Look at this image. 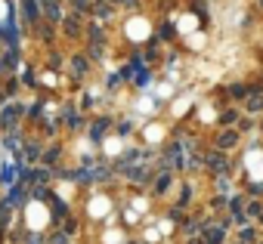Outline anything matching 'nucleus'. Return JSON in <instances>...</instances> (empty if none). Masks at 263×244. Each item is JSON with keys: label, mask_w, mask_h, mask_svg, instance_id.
<instances>
[{"label": "nucleus", "mask_w": 263, "mask_h": 244, "mask_svg": "<svg viewBox=\"0 0 263 244\" xmlns=\"http://www.w3.org/2000/svg\"><path fill=\"white\" fill-rule=\"evenodd\" d=\"M25 222H28V229L41 232V229L50 222V210H47V204H41V201H28V207H25Z\"/></svg>", "instance_id": "obj_1"}, {"label": "nucleus", "mask_w": 263, "mask_h": 244, "mask_svg": "<svg viewBox=\"0 0 263 244\" xmlns=\"http://www.w3.org/2000/svg\"><path fill=\"white\" fill-rule=\"evenodd\" d=\"M124 34H127V40L143 44V40H149V37H152V22H149V19H127Z\"/></svg>", "instance_id": "obj_2"}, {"label": "nucleus", "mask_w": 263, "mask_h": 244, "mask_svg": "<svg viewBox=\"0 0 263 244\" xmlns=\"http://www.w3.org/2000/svg\"><path fill=\"white\" fill-rule=\"evenodd\" d=\"M245 164H248V176H251L254 182H260V179H263V152H260V149L248 152Z\"/></svg>", "instance_id": "obj_3"}, {"label": "nucleus", "mask_w": 263, "mask_h": 244, "mask_svg": "<svg viewBox=\"0 0 263 244\" xmlns=\"http://www.w3.org/2000/svg\"><path fill=\"white\" fill-rule=\"evenodd\" d=\"M108 210H111V201H108L105 195H93V201H90V216L99 219V216H105Z\"/></svg>", "instance_id": "obj_4"}, {"label": "nucleus", "mask_w": 263, "mask_h": 244, "mask_svg": "<svg viewBox=\"0 0 263 244\" xmlns=\"http://www.w3.org/2000/svg\"><path fill=\"white\" fill-rule=\"evenodd\" d=\"M143 136H146V143H161V139H164V127H158V124H149V127L143 130Z\"/></svg>", "instance_id": "obj_5"}, {"label": "nucleus", "mask_w": 263, "mask_h": 244, "mask_svg": "<svg viewBox=\"0 0 263 244\" xmlns=\"http://www.w3.org/2000/svg\"><path fill=\"white\" fill-rule=\"evenodd\" d=\"M177 28H180L183 34H192V31L198 28V19H195V16H183V19L177 22Z\"/></svg>", "instance_id": "obj_6"}, {"label": "nucleus", "mask_w": 263, "mask_h": 244, "mask_svg": "<svg viewBox=\"0 0 263 244\" xmlns=\"http://www.w3.org/2000/svg\"><path fill=\"white\" fill-rule=\"evenodd\" d=\"M189 50H204V44H208V37L204 34H189Z\"/></svg>", "instance_id": "obj_7"}, {"label": "nucleus", "mask_w": 263, "mask_h": 244, "mask_svg": "<svg viewBox=\"0 0 263 244\" xmlns=\"http://www.w3.org/2000/svg\"><path fill=\"white\" fill-rule=\"evenodd\" d=\"M171 111H174V117H180V114H186V111H189V99H177Z\"/></svg>", "instance_id": "obj_8"}, {"label": "nucleus", "mask_w": 263, "mask_h": 244, "mask_svg": "<svg viewBox=\"0 0 263 244\" xmlns=\"http://www.w3.org/2000/svg\"><path fill=\"white\" fill-rule=\"evenodd\" d=\"M121 146H124L121 139H105V155H118V152H121Z\"/></svg>", "instance_id": "obj_9"}, {"label": "nucleus", "mask_w": 263, "mask_h": 244, "mask_svg": "<svg viewBox=\"0 0 263 244\" xmlns=\"http://www.w3.org/2000/svg\"><path fill=\"white\" fill-rule=\"evenodd\" d=\"M121 241H124V235H121L118 229H111V232L105 235V244H121Z\"/></svg>", "instance_id": "obj_10"}, {"label": "nucleus", "mask_w": 263, "mask_h": 244, "mask_svg": "<svg viewBox=\"0 0 263 244\" xmlns=\"http://www.w3.org/2000/svg\"><path fill=\"white\" fill-rule=\"evenodd\" d=\"M198 117H204V120H211V117H214V108H211V105H204V108L198 111Z\"/></svg>", "instance_id": "obj_11"}, {"label": "nucleus", "mask_w": 263, "mask_h": 244, "mask_svg": "<svg viewBox=\"0 0 263 244\" xmlns=\"http://www.w3.org/2000/svg\"><path fill=\"white\" fill-rule=\"evenodd\" d=\"M158 93H161V96H171L174 90H171V84H161V87H158Z\"/></svg>", "instance_id": "obj_12"}, {"label": "nucleus", "mask_w": 263, "mask_h": 244, "mask_svg": "<svg viewBox=\"0 0 263 244\" xmlns=\"http://www.w3.org/2000/svg\"><path fill=\"white\" fill-rule=\"evenodd\" d=\"M10 16V10H7V4H4V0H0V19H7Z\"/></svg>", "instance_id": "obj_13"}]
</instances>
